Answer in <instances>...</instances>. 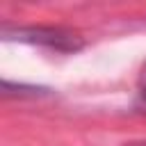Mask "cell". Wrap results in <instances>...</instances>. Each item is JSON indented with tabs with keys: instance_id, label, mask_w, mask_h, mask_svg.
Segmentation results:
<instances>
[{
	"instance_id": "cell-3",
	"label": "cell",
	"mask_w": 146,
	"mask_h": 146,
	"mask_svg": "<svg viewBox=\"0 0 146 146\" xmlns=\"http://www.w3.org/2000/svg\"><path fill=\"white\" fill-rule=\"evenodd\" d=\"M125 146H146V141H132V144H125Z\"/></svg>"
},
{
	"instance_id": "cell-1",
	"label": "cell",
	"mask_w": 146,
	"mask_h": 146,
	"mask_svg": "<svg viewBox=\"0 0 146 146\" xmlns=\"http://www.w3.org/2000/svg\"><path fill=\"white\" fill-rule=\"evenodd\" d=\"M2 36L5 39H16V41H25V43H36V46H46L50 50H59V52H75L84 46L82 36L73 30H64V27H2Z\"/></svg>"
},
{
	"instance_id": "cell-2",
	"label": "cell",
	"mask_w": 146,
	"mask_h": 146,
	"mask_svg": "<svg viewBox=\"0 0 146 146\" xmlns=\"http://www.w3.org/2000/svg\"><path fill=\"white\" fill-rule=\"evenodd\" d=\"M137 87H139V96H141V100H146V62H144V66H141V73H139Z\"/></svg>"
}]
</instances>
